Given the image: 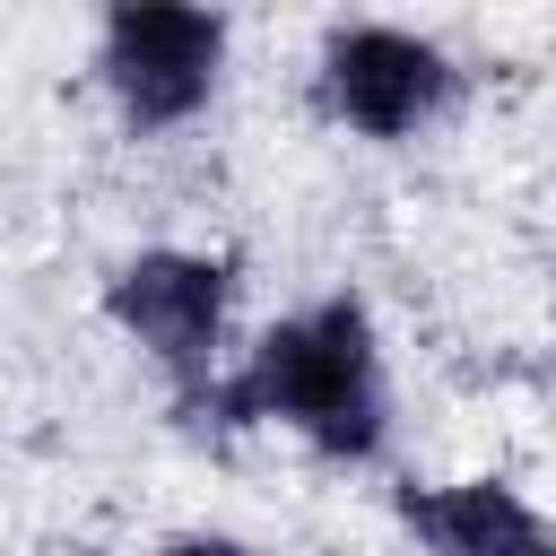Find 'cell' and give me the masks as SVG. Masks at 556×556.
I'll return each mask as SVG.
<instances>
[{
    "label": "cell",
    "instance_id": "cell-5",
    "mask_svg": "<svg viewBox=\"0 0 556 556\" xmlns=\"http://www.w3.org/2000/svg\"><path fill=\"white\" fill-rule=\"evenodd\" d=\"M400 521L426 556H556V530L504 486V478H452V486H400Z\"/></svg>",
    "mask_w": 556,
    "mask_h": 556
},
{
    "label": "cell",
    "instance_id": "cell-2",
    "mask_svg": "<svg viewBox=\"0 0 556 556\" xmlns=\"http://www.w3.org/2000/svg\"><path fill=\"white\" fill-rule=\"evenodd\" d=\"M226 304H235V269H226L217 252H139V261H122V269L104 278L113 330L139 339V348L174 374L182 408L208 400V356H217V339H226Z\"/></svg>",
    "mask_w": 556,
    "mask_h": 556
},
{
    "label": "cell",
    "instance_id": "cell-6",
    "mask_svg": "<svg viewBox=\"0 0 556 556\" xmlns=\"http://www.w3.org/2000/svg\"><path fill=\"white\" fill-rule=\"evenodd\" d=\"M156 556H252L243 539H165Z\"/></svg>",
    "mask_w": 556,
    "mask_h": 556
},
{
    "label": "cell",
    "instance_id": "cell-1",
    "mask_svg": "<svg viewBox=\"0 0 556 556\" xmlns=\"http://www.w3.org/2000/svg\"><path fill=\"white\" fill-rule=\"evenodd\" d=\"M217 426H295L321 460H374L382 452V348L356 295H330L295 321H278L235 382H208L200 400Z\"/></svg>",
    "mask_w": 556,
    "mask_h": 556
},
{
    "label": "cell",
    "instance_id": "cell-4",
    "mask_svg": "<svg viewBox=\"0 0 556 556\" xmlns=\"http://www.w3.org/2000/svg\"><path fill=\"white\" fill-rule=\"evenodd\" d=\"M452 96V61L408 26H339L321 43V104L365 139H408Z\"/></svg>",
    "mask_w": 556,
    "mask_h": 556
},
{
    "label": "cell",
    "instance_id": "cell-3",
    "mask_svg": "<svg viewBox=\"0 0 556 556\" xmlns=\"http://www.w3.org/2000/svg\"><path fill=\"white\" fill-rule=\"evenodd\" d=\"M217 61H226V17L217 9H139V0L104 17V52H96L130 130L191 122L217 87Z\"/></svg>",
    "mask_w": 556,
    "mask_h": 556
}]
</instances>
